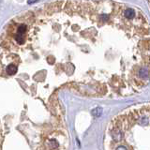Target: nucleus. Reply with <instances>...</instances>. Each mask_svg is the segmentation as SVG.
I'll return each mask as SVG.
<instances>
[{"label":"nucleus","mask_w":150,"mask_h":150,"mask_svg":"<svg viewBox=\"0 0 150 150\" xmlns=\"http://www.w3.org/2000/svg\"><path fill=\"white\" fill-rule=\"evenodd\" d=\"M100 18L103 20V21H106V20L108 19V15H106V14H102L101 16H100Z\"/></svg>","instance_id":"obj_4"},{"label":"nucleus","mask_w":150,"mask_h":150,"mask_svg":"<svg viewBox=\"0 0 150 150\" xmlns=\"http://www.w3.org/2000/svg\"><path fill=\"white\" fill-rule=\"evenodd\" d=\"M7 73L10 74V75H14L15 73L17 72V67L14 66V65H9L7 67Z\"/></svg>","instance_id":"obj_2"},{"label":"nucleus","mask_w":150,"mask_h":150,"mask_svg":"<svg viewBox=\"0 0 150 150\" xmlns=\"http://www.w3.org/2000/svg\"><path fill=\"white\" fill-rule=\"evenodd\" d=\"M135 14H136L135 10H132V9H128V10H126V11L124 12L125 17L128 18V19H133Z\"/></svg>","instance_id":"obj_1"},{"label":"nucleus","mask_w":150,"mask_h":150,"mask_svg":"<svg viewBox=\"0 0 150 150\" xmlns=\"http://www.w3.org/2000/svg\"><path fill=\"white\" fill-rule=\"evenodd\" d=\"M116 150H127V148L125 147V146H119Z\"/></svg>","instance_id":"obj_5"},{"label":"nucleus","mask_w":150,"mask_h":150,"mask_svg":"<svg viewBox=\"0 0 150 150\" xmlns=\"http://www.w3.org/2000/svg\"><path fill=\"white\" fill-rule=\"evenodd\" d=\"M101 112H102V110L100 109V108H97V109L93 110L92 114H93V115H95V116H100V114H101Z\"/></svg>","instance_id":"obj_3"}]
</instances>
